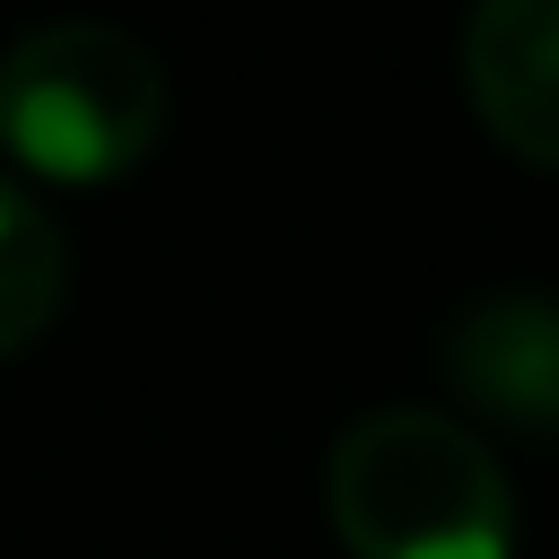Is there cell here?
Instances as JSON below:
<instances>
[{
    "label": "cell",
    "mask_w": 559,
    "mask_h": 559,
    "mask_svg": "<svg viewBox=\"0 0 559 559\" xmlns=\"http://www.w3.org/2000/svg\"><path fill=\"white\" fill-rule=\"evenodd\" d=\"M70 297V245L52 227V210L35 201V183H17L0 166V358L35 349L52 332Z\"/></svg>",
    "instance_id": "cell-5"
},
{
    "label": "cell",
    "mask_w": 559,
    "mask_h": 559,
    "mask_svg": "<svg viewBox=\"0 0 559 559\" xmlns=\"http://www.w3.org/2000/svg\"><path fill=\"white\" fill-rule=\"evenodd\" d=\"M166 61L105 26L52 17L0 44V157L17 183H114L166 140Z\"/></svg>",
    "instance_id": "cell-2"
},
{
    "label": "cell",
    "mask_w": 559,
    "mask_h": 559,
    "mask_svg": "<svg viewBox=\"0 0 559 559\" xmlns=\"http://www.w3.org/2000/svg\"><path fill=\"white\" fill-rule=\"evenodd\" d=\"M445 384L472 419L507 437H559V297H472L445 332Z\"/></svg>",
    "instance_id": "cell-3"
},
{
    "label": "cell",
    "mask_w": 559,
    "mask_h": 559,
    "mask_svg": "<svg viewBox=\"0 0 559 559\" xmlns=\"http://www.w3.org/2000/svg\"><path fill=\"white\" fill-rule=\"evenodd\" d=\"M323 507L349 559H515V489L445 411H358L323 454Z\"/></svg>",
    "instance_id": "cell-1"
},
{
    "label": "cell",
    "mask_w": 559,
    "mask_h": 559,
    "mask_svg": "<svg viewBox=\"0 0 559 559\" xmlns=\"http://www.w3.org/2000/svg\"><path fill=\"white\" fill-rule=\"evenodd\" d=\"M463 96L507 157L559 175V0H472Z\"/></svg>",
    "instance_id": "cell-4"
}]
</instances>
